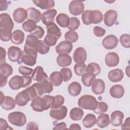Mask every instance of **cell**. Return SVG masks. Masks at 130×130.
<instances>
[{"mask_svg":"<svg viewBox=\"0 0 130 130\" xmlns=\"http://www.w3.org/2000/svg\"><path fill=\"white\" fill-rule=\"evenodd\" d=\"M53 96L45 95L42 97L37 96L34 98L30 103L32 110L36 112H43L51 108Z\"/></svg>","mask_w":130,"mask_h":130,"instance_id":"cell-1","label":"cell"},{"mask_svg":"<svg viewBox=\"0 0 130 130\" xmlns=\"http://www.w3.org/2000/svg\"><path fill=\"white\" fill-rule=\"evenodd\" d=\"M37 96L38 95L35 88L31 85L26 89L19 92L16 95L15 101L18 106L23 107Z\"/></svg>","mask_w":130,"mask_h":130,"instance_id":"cell-2","label":"cell"},{"mask_svg":"<svg viewBox=\"0 0 130 130\" xmlns=\"http://www.w3.org/2000/svg\"><path fill=\"white\" fill-rule=\"evenodd\" d=\"M103 19L102 13L98 10H87L84 11L82 14V20L85 25L99 23L102 22Z\"/></svg>","mask_w":130,"mask_h":130,"instance_id":"cell-3","label":"cell"},{"mask_svg":"<svg viewBox=\"0 0 130 130\" xmlns=\"http://www.w3.org/2000/svg\"><path fill=\"white\" fill-rule=\"evenodd\" d=\"M31 81L32 78L30 76L15 75L9 80V85L13 90H18L21 88L29 86L31 83Z\"/></svg>","mask_w":130,"mask_h":130,"instance_id":"cell-4","label":"cell"},{"mask_svg":"<svg viewBox=\"0 0 130 130\" xmlns=\"http://www.w3.org/2000/svg\"><path fill=\"white\" fill-rule=\"evenodd\" d=\"M38 55L37 51L32 47L25 44L21 57V61L24 64L30 67L36 63Z\"/></svg>","mask_w":130,"mask_h":130,"instance_id":"cell-5","label":"cell"},{"mask_svg":"<svg viewBox=\"0 0 130 130\" xmlns=\"http://www.w3.org/2000/svg\"><path fill=\"white\" fill-rule=\"evenodd\" d=\"M98 102L96 99L93 96L85 94L79 99L78 105L81 109L93 110L96 108Z\"/></svg>","mask_w":130,"mask_h":130,"instance_id":"cell-6","label":"cell"},{"mask_svg":"<svg viewBox=\"0 0 130 130\" xmlns=\"http://www.w3.org/2000/svg\"><path fill=\"white\" fill-rule=\"evenodd\" d=\"M8 121L17 126H22L26 122L25 115L22 112L15 111L11 112L8 116Z\"/></svg>","mask_w":130,"mask_h":130,"instance_id":"cell-7","label":"cell"},{"mask_svg":"<svg viewBox=\"0 0 130 130\" xmlns=\"http://www.w3.org/2000/svg\"><path fill=\"white\" fill-rule=\"evenodd\" d=\"M35 88L38 96H42L45 93H50L53 89V85L48 80L44 81L41 83H35L32 84Z\"/></svg>","mask_w":130,"mask_h":130,"instance_id":"cell-8","label":"cell"},{"mask_svg":"<svg viewBox=\"0 0 130 130\" xmlns=\"http://www.w3.org/2000/svg\"><path fill=\"white\" fill-rule=\"evenodd\" d=\"M84 10V5L83 2L79 1H72L69 6V10L71 14L78 16L81 14Z\"/></svg>","mask_w":130,"mask_h":130,"instance_id":"cell-9","label":"cell"},{"mask_svg":"<svg viewBox=\"0 0 130 130\" xmlns=\"http://www.w3.org/2000/svg\"><path fill=\"white\" fill-rule=\"evenodd\" d=\"M67 108L64 106H62L58 108H51L49 115L51 118L55 120H61L67 116Z\"/></svg>","mask_w":130,"mask_h":130,"instance_id":"cell-10","label":"cell"},{"mask_svg":"<svg viewBox=\"0 0 130 130\" xmlns=\"http://www.w3.org/2000/svg\"><path fill=\"white\" fill-rule=\"evenodd\" d=\"M9 59L12 62H17L21 57L22 51L17 46H12L9 48L7 52Z\"/></svg>","mask_w":130,"mask_h":130,"instance_id":"cell-11","label":"cell"},{"mask_svg":"<svg viewBox=\"0 0 130 130\" xmlns=\"http://www.w3.org/2000/svg\"><path fill=\"white\" fill-rule=\"evenodd\" d=\"M32 80L36 81L37 82L41 83L45 80H48V77L46 73L44 71L43 68L41 66H37L31 74Z\"/></svg>","mask_w":130,"mask_h":130,"instance_id":"cell-12","label":"cell"},{"mask_svg":"<svg viewBox=\"0 0 130 130\" xmlns=\"http://www.w3.org/2000/svg\"><path fill=\"white\" fill-rule=\"evenodd\" d=\"M14 22L9 14L5 13L0 14V28L12 30Z\"/></svg>","mask_w":130,"mask_h":130,"instance_id":"cell-13","label":"cell"},{"mask_svg":"<svg viewBox=\"0 0 130 130\" xmlns=\"http://www.w3.org/2000/svg\"><path fill=\"white\" fill-rule=\"evenodd\" d=\"M118 38L113 35H110L104 38L102 41L103 47L107 49H113L116 47L118 43Z\"/></svg>","mask_w":130,"mask_h":130,"instance_id":"cell-14","label":"cell"},{"mask_svg":"<svg viewBox=\"0 0 130 130\" xmlns=\"http://www.w3.org/2000/svg\"><path fill=\"white\" fill-rule=\"evenodd\" d=\"M57 14V11L54 9L48 10L43 13L42 15V22L47 26L54 23V17Z\"/></svg>","mask_w":130,"mask_h":130,"instance_id":"cell-15","label":"cell"},{"mask_svg":"<svg viewBox=\"0 0 130 130\" xmlns=\"http://www.w3.org/2000/svg\"><path fill=\"white\" fill-rule=\"evenodd\" d=\"M73 57L76 63H84L87 58L86 51L83 47H78L75 50Z\"/></svg>","mask_w":130,"mask_h":130,"instance_id":"cell-16","label":"cell"},{"mask_svg":"<svg viewBox=\"0 0 130 130\" xmlns=\"http://www.w3.org/2000/svg\"><path fill=\"white\" fill-rule=\"evenodd\" d=\"M117 18V12L114 10H109L105 13L104 22L108 27L113 26Z\"/></svg>","mask_w":130,"mask_h":130,"instance_id":"cell-17","label":"cell"},{"mask_svg":"<svg viewBox=\"0 0 130 130\" xmlns=\"http://www.w3.org/2000/svg\"><path fill=\"white\" fill-rule=\"evenodd\" d=\"M28 16L27 11L23 8H18L16 9L13 13L14 20L18 23L23 22Z\"/></svg>","mask_w":130,"mask_h":130,"instance_id":"cell-18","label":"cell"},{"mask_svg":"<svg viewBox=\"0 0 130 130\" xmlns=\"http://www.w3.org/2000/svg\"><path fill=\"white\" fill-rule=\"evenodd\" d=\"M105 89V83L101 79H95L91 84V90L93 93L99 95L104 93Z\"/></svg>","mask_w":130,"mask_h":130,"instance_id":"cell-19","label":"cell"},{"mask_svg":"<svg viewBox=\"0 0 130 130\" xmlns=\"http://www.w3.org/2000/svg\"><path fill=\"white\" fill-rule=\"evenodd\" d=\"M73 49V45L72 43L63 41L60 42L55 47L56 52L60 54H69Z\"/></svg>","mask_w":130,"mask_h":130,"instance_id":"cell-20","label":"cell"},{"mask_svg":"<svg viewBox=\"0 0 130 130\" xmlns=\"http://www.w3.org/2000/svg\"><path fill=\"white\" fill-rule=\"evenodd\" d=\"M123 118L124 115L121 111H115L111 114L110 122L114 126H119L122 125Z\"/></svg>","mask_w":130,"mask_h":130,"instance_id":"cell-21","label":"cell"},{"mask_svg":"<svg viewBox=\"0 0 130 130\" xmlns=\"http://www.w3.org/2000/svg\"><path fill=\"white\" fill-rule=\"evenodd\" d=\"M106 64L109 67H114L118 65L119 62V57L118 55L114 52H111L108 53L105 58Z\"/></svg>","mask_w":130,"mask_h":130,"instance_id":"cell-22","label":"cell"},{"mask_svg":"<svg viewBox=\"0 0 130 130\" xmlns=\"http://www.w3.org/2000/svg\"><path fill=\"white\" fill-rule=\"evenodd\" d=\"M124 73L120 69H115L111 70L108 74L109 80L112 82H119L123 79Z\"/></svg>","mask_w":130,"mask_h":130,"instance_id":"cell-23","label":"cell"},{"mask_svg":"<svg viewBox=\"0 0 130 130\" xmlns=\"http://www.w3.org/2000/svg\"><path fill=\"white\" fill-rule=\"evenodd\" d=\"M124 93L123 87L120 84H116L112 86L110 89V94L111 96L115 99L121 98Z\"/></svg>","mask_w":130,"mask_h":130,"instance_id":"cell-24","label":"cell"},{"mask_svg":"<svg viewBox=\"0 0 130 130\" xmlns=\"http://www.w3.org/2000/svg\"><path fill=\"white\" fill-rule=\"evenodd\" d=\"M32 2L37 7L42 10H50L55 6V2L53 0H34Z\"/></svg>","mask_w":130,"mask_h":130,"instance_id":"cell-25","label":"cell"},{"mask_svg":"<svg viewBox=\"0 0 130 130\" xmlns=\"http://www.w3.org/2000/svg\"><path fill=\"white\" fill-rule=\"evenodd\" d=\"M72 57L68 54H60L56 58L58 65L61 67L69 66L72 63Z\"/></svg>","mask_w":130,"mask_h":130,"instance_id":"cell-26","label":"cell"},{"mask_svg":"<svg viewBox=\"0 0 130 130\" xmlns=\"http://www.w3.org/2000/svg\"><path fill=\"white\" fill-rule=\"evenodd\" d=\"M26 10L28 14V19L32 20L36 23L39 22L42 19V14L39 10L34 7H31L28 8Z\"/></svg>","mask_w":130,"mask_h":130,"instance_id":"cell-27","label":"cell"},{"mask_svg":"<svg viewBox=\"0 0 130 130\" xmlns=\"http://www.w3.org/2000/svg\"><path fill=\"white\" fill-rule=\"evenodd\" d=\"M11 42L16 44H21L24 41V33L20 29H16L12 32Z\"/></svg>","mask_w":130,"mask_h":130,"instance_id":"cell-28","label":"cell"},{"mask_svg":"<svg viewBox=\"0 0 130 130\" xmlns=\"http://www.w3.org/2000/svg\"><path fill=\"white\" fill-rule=\"evenodd\" d=\"M82 90L81 85L79 82H72L68 87V91L69 93L73 96H76L78 95Z\"/></svg>","mask_w":130,"mask_h":130,"instance_id":"cell-29","label":"cell"},{"mask_svg":"<svg viewBox=\"0 0 130 130\" xmlns=\"http://www.w3.org/2000/svg\"><path fill=\"white\" fill-rule=\"evenodd\" d=\"M49 80L53 86H59L62 82V77L60 72H52L49 77Z\"/></svg>","mask_w":130,"mask_h":130,"instance_id":"cell-30","label":"cell"},{"mask_svg":"<svg viewBox=\"0 0 130 130\" xmlns=\"http://www.w3.org/2000/svg\"><path fill=\"white\" fill-rule=\"evenodd\" d=\"M15 100L10 96H6L4 101L1 103V106L5 110H10L15 107Z\"/></svg>","mask_w":130,"mask_h":130,"instance_id":"cell-31","label":"cell"},{"mask_svg":"<svg viewBox=\"0 0 130 130\" xmlns=\"http://www.w3.org/2000/svg\"><path fill=\"white\" fill-rule=\"evenodd\" d=\"M70 18L65 13H59L56 17V22L61 27H68L70 23Z\"/></svg>","mask_w":130,"mask_h":130,"instance_id":"cell-32","label":"cell"},{"mask_svg":"<svg viewBox=\"0 0 130 130\" xmlns=\"http://www.w3.org/2000/svg\"><path fill=\"white\" fill-rule=\"evenodd\" d=\"M96 123L100 128L107 127L110 124L109 116L107 114H100L96 119Z\"/></svg>","mask_w":130,"mask_h":130,"instance_id":"cell-33","label":"cell"},{"mask_svg":"<svg viewBox=\"0 0 130 130\" xmlns=\"http://www.w3.org/2000/svg\"><path fill=\"white\" fill-rule=\"evenodd\" d=\"M96 122L95 116L93 114H87L82 120L83 125L86 128H90L92 127Z\"/></svg>","mask_w":130,"mask_h":130,"instance_id":"cell-34","label":"cell"},{"mask_svg":"<svg viewBox=\"0 0 130 130\" xmlns=\"http://www.w3.org/2000/svg\"><path fill=\"white\" fill-rule=\"evenodd\" d=\"M84 115V112L81 108L75 107L70 111V117L71 119L74 121H78L81 120Z\"/></svg>","mask_w":130,"mask_h":130,"instance_id":"cell-35","label":"cell"},{"mask_svg":"<svg viewBox=\"0 0 130 130\" xmlns=\"http://www.w3.org/2000/svg\"><path fill=\"white\" fill-rule=\"evenodd\" d=\"M47 32L48 34L52 35L59 39L61 35V32L59 28L54 22L51 24L47 26Z\"/></svg>","mask_w":130,"mask_h":130,"instance_id":"cell-36","label":"cell"},{"mask_svg":"<svg viewBox=\"0 0 130 130\" xmlns=\"http://www.w3.org/2000/svg\"><path fill=\"white\" fill-rule=\"evenodd\" d=\"M37 23L31 19H27L26 21L24 22L22 25L23 29L26 32H31L37 27Z\"/></svg>","mask_w":130,"mask_h":130,"instance_id":"cell-37","label":"cell"},{"mask_svg":"<svg viewBox=\"0 0 130 130\" xmlns=\"http://www.w3.org/2000/svg\"><path fill=\"white\" fill-rule=\"evenodd\" d=\"M95 79V76L90 73H85L82 75L81 81L83 84L86 87H90L93 81Z\"/></svg>","mask_w":130,"mask_h":130,"instance_id":"cell-38","label":"cell"},{"mask_svg":"<svg viewBox=\"0 0 130 130\" xmlns=\"http://www.w3.org/2000/svg\"><path fill=\"white\" fill-rule=\"evenodd\" d=\"M101 71V69L99 64L95 62L89 63L86 67V72L91 73L95 76L99 75Z\"/></svg>","mask_w":130,"mask_h":130,"instance_id":"cell-39","label":"cell"},{"mask_svg":"<svg viewBox=\"0 0 130 130\" xmlns=\"http://www.w3.org/2000/svg\"><path fill=\"white\" fill-rule=\"evenodd\" d=\"M39 41V40H38V38H37L34 35L30 34V35H27L25 44L32 47V48L37 50V47Z\"/></svg>","mask_w":130,"mask_h":130,"instance_id":"cell-40","label":"cell"},{"mask_svg":"<svg viewBox=\"0 0 130 130\" xmlns=\"http://www.w3.org/2000/svg\"><path fill=\"white\" fill-rule=\"evenodd\" d=\"M13 68L6 62L2 63L0 64V74L9 77L13 73Z\"/></svg>","mask_w":130,"mask_h":130,"instance_id":"cell-41","label":"cell"},{"mask_svg":"<svg viewBox=\"0 0 130 130\" xmlns=\"http://www.w3.org/2000/svg\"><path fill=\"white\" fill-rule=\"evenodd\" d=\"M64 102V99L61 95H56L53 96L51 104V108H58L62 106Z\"/></svg>","mask_w":130,"mask_h":130,"instance_id":"cell-42","label":"cell"},{"mask_svg":"<svg viewBox=\"0 0 130 130\" xmlns=\"http://www.w3.org/2000/svg\"><path fill=\"white\" fill-rule=\"evenodd\" d=\"M12 36V30L0 28V38L3 42H8L11 40Z\"/></svg>","mask_w":130,"mask_h":130,"instance_id":"cell-43","label":"cell"},{"mask_svg":"<svg viewBox=\"0 0 130 130\" xmlns=\"http://www.w3.org/2000/svg\"><path fill=\"white\" fill-rule=\"evenodd\" d=\"M50 50V47L48 46L42 40H39L37 47V51L41 54H47Z\"/></svg>","mask_w":130,"mask_h":130,"instance_id":"cell-44","label":"cell"},{"mask_svg":"<svg viewBox=\"0 0 130 130\" xmlns=\"http://www.w3.org/2000/svg\"><path fill=\"white\" fill-rule=\"evenodd\" d=\"M64 39L67 41L71 43H75L78 39V35L75 31L69 30L65 34Z\"/></svg>","mask_w":130,"mask_h":130,"instance_id":"cell-45","label":"cell"},{"mask_svg":"<svg viewBox=\"0 0 130 130\" xmlns=\"http://www.w3.org/2000/svg\"><path fill=\"white\" fill-rule=\"evenodd\" d=\"M108 106L107 103L104 102H98L96 107L93 111L94 113L100 114L107 111Z\"/></svg>","mask_w":130,"mask_h":130,"instance_id":"cell-46","label":"cell"},{"mask_svg":"<svg viewBox=\"0 0 130 130\" xmlns=\"http://www.w3.org/2000/svg\"><path fill=\"white\" fill-rule=\"evenodd\" d=\"M58 38L51 34H47L44 38V42L49 47L50 46H54L56 45Z\"/></svg>","mask_w":130,"mask_h":130,"instance_id":"cell-47","label":"cell"},{"mask_svg":"<svg viewBox=\"0 0 130 130\" xmlns=\"http://www.w3.org/2000/svg\"><path fill=\"white\" fill-rule=\"evenodd\" d=\"M80 20L75 17H71L70 19V23L68 26V28L70 30L74 31L78 28L80 25Z\"/></svg>","mask_w":130,"mask_h":130,"instance_id":"cell-48","label":"cell"},{"mask_svg":"<svg viewBox=\"0 0 130 130\" xmlns=\"http://www.w3.org/2000/svg\"><path fill=\"white\" fill-rule=\"evenodd\" d=\"M74 72L78 76H82L86 72V66L84 63H76L74 67Z\"/></svg>","mask_w":130,"mask_h":130,"instance_id":"cell-49","label":"cell"},{"mask_svg":"<svg viewBox=\"0 0 130 130\" xmlns=\"http://www.w3.org/2000/svg\"><path fill=\"white\" fill-rule=\"evenodd\" d=\"M60 72L62 75L63 81L64 82H67L70 80L72 77V73L70 69L68 68H62Z\"/></svg>","mask_w":130,"mask_h":130,"instance_id":"cell-50","label":"cell"},{"mask_svg":"<svg viewBox=\"0 0 130 130\" xmlns=\"http://www.w3.org/2000/svg\"><path fill=\"white\" fill-rule=\"evenodd\" d=\"M119 41L121 45L126 48H129L130 47V36L128 34H122L120 36Z\"/></svg>","mask_w":130,"mask_h":130,"instance_id":"cell-51","label":"cell"},{"mask_svg":"<svg viewBox=\"0 0 130 130\" xmlns=\"http://www.w3.org/2000/svg\"><path fill=\"white\" fill-rule=\"evenodd\" d=\"M44 30L42 27L37 25L36 28L31 32L30 33V35H34L38 39H41L44 35Z\"/></svg>","mask_w":130,"mask_h":130,"instance_id":"cell-52","label":"cell"},{"mask_svg":"<svg viewBox=\"0 0 130 130\" xmlns=\"http://www.w3.org/2000/svg\"><path fill=\"white\" fill-rule=\"evenodd\" d=\"M33 71L34 70L31 68L24 66H20L18 68V71L19 73L23 76L30 75L32 74Z\"/></svg>","mask_w":130,"mask_h":130,"instance_id":"cell-53","label":"cell"},{"mask_svg":"<svg viewBox=\"0 0 130 130\" xmlns=\"http://www.w3.org/2000/svg\"><path fill=\"white\" fill-rule=\"evenodd\" d=\"M93 31L95 36L98 37H102L106 34V30L99 26H95L93 28Z\"/></svg>","mask_w":130,"mask_h":130,"instance_id":"cell-54","label":"cell"},{"mask_svg":"<svg viewBox=\"0 0 130 130\" xmlns=\"http://www.w3.org/2000/svg\"><path fill=\"white\" fill-rule=\"evenodd\" d=\"M13 129V128L10 127L8 124L7 121L3 118L0 119V129L6 130V129Z\"/></svg>","mask_w":130,"mask_h":130,"instance_id":"cell-55","label":"cell"},{"mask_svg":"<svg viewBox=\"0 0 130 130\" xmlns=\"http://www.w3.org/2000/svg\"><path fill=\"white\" fill-rule=\"evenodd\" d=\"M1 50V55H0V63H2L4 62H5L6 61V50L3 48L2 47H1L0 48Z\"/></svg>","mask_w":130,"mask_h":130,"instance_id":"cell-56","label":"cell"},{"mask_svg":"<svg viewBox=\"0 0 130 130\" xmlns=\"http://www.w3.org/2000/svg\"><path fill=\"white\" fill-rule=\"evenodd\" d=\"M26 128V129H38L39 127L38 124L36 122L30 121L27 123Z\"/></svg>","mask_w":130,"mask_h":130,"instance_id":"cell-57","label":"cell"},{"mask_svg":"<svg viewBox=\"0 0 130 130\" xmlns=\"http://www.w3.org/2000/svg\"><path fill=\"white\" fill-rule=\"evenodd\" d=\"M53 129H68L67 127V124L64 122H60L56 124L53 128Z\"/></svg>","mask_w":130,"mask_h":130,"instance_id":"cell-58","label":"cell"},{"mask_svg":"<svg viewBox=\"0 0 130 130\" xmlns=\"http://www.w3.org/2000/svg\"><path fill=\"white\" fill-rule=\"evenodd\" d=\"M7 77L6 76L0 74V87H2L7 84Z\"/></svg>","mask_w":130,"mask_h":130,"instance_id":"cell-59","label":"cell"},{"mask_svg":"<svg viewBox=\"0 0 130 130\" xmlns=\"http://www.w3.org/2000/svg\"><path fill=\"white\" fill-rule=\"evenodd\" d=\"M0 10L1 11H5L7 9L8 7V3L7 1H0Z\"/></svg>","mask_w":130,"mask_h":130,"instance_id":"cell-60","label":"cell"},{"mask_svg":"<svg viewBox=\"0 0 130 130\" xmlns=\"http://www.w3.org/2000/svg\"><path fill=\"white\" fill-rule=\"evenodd\" d=\"M129 128V117H127L124 121V123L121 126V129H128Z\"/></svg>","mask_w":130,"mask_h":130,"instance_id":"cell-61","label":"cell"},{"mask_svg":"<svg viewBox=\"0 0 130 130\" xmlns=\"http://www.w3.org/2000/svg\"><path fill=\"white\" fill-rule=\"evenodd\" d=\"M70 129L73 130V129H81V127H80V125L77 123H73L72 124L69 128Z\"/></svg>","mask_w":130,"mask_h":130,"instance_id":"cell-62","label":"cell"},{"mask_svg":"<svg viewBox=\"0 0 130 130\" xmlns=\"http://www.w3.org/2000/svg\"><path fill=\"white\" fill-rule=\"evenodd\" d=\"M5 98V96L4 95L2 91H1V103H2Z\"/></svg>","mask_w":130,"mask_h":130,"instance_id":"cell-63","label":"cell"}]
</instances>
